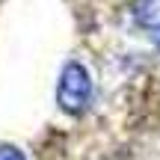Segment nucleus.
I'll return each mask as SVG.
<instances>
[{"label": "nucleus", "instance_id": "1", "mask_svg": "<svg viewBox=\"0 0 160 160\" xmlns=\"http://www.w3.org/2000/svg\"><path fill=\"white\" fill-rule=\"evenodd\" d=\"M57 101L65 113L80 116L92 101V74L86 65L80 62H68L59 74V86H57Z\"/></svg>", "mask_w": 160, "mask_h": 160}, {"label": "nucleus", "instance_id": "2", "mask_svg": "<svg viewBox=\"0 0 160 160\" xmlns=\"http://www.w3.org/2000/svg\"><path fill=\"white\" fill-rule=\"evenodd\" d=\"M131 15L160 51V0H131Z\"/></svg>", "mask_w": 160, "mask_h": 160}, {"label": "nucleus", "instance_id": "3", "mask_svg": "<svg viewBox=\"0 0 160 160\" xmlns=\"http://www.w3.org/2000/svg\"><path fill=\"white\" fill-rule=\"evenodd\" d=\"M0 160H24V151H18L15 145H0Z\"/></svg>", "mask_w": 160, "mask_h": 160}]
</instances>
